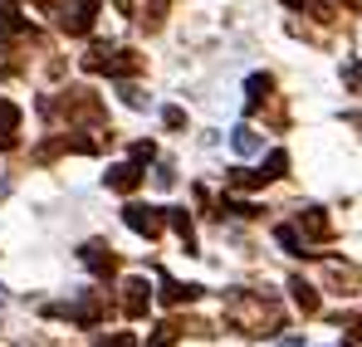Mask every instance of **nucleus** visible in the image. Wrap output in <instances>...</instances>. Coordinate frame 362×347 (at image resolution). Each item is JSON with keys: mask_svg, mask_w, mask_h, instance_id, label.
Here are the masks:
<instances>
[{"mask_svg": "<svg viewBox=\"0 0 362 347\" xmlns=\"http://www.w3.org/2000/svg\"><path fill=\"white\" fill-rule=\"evenodd\" d=\"M226 318H230V328L245 333V338H269L274 328H284V308H279V298L274 293H230L226 298Z\"/></svg>", "mask_w": 362, "mask_h": 347, "instance_id": "nucleus-1", "label": "nucleus"}, {"mask_svg": "<svg viewBox=\"0 0 362 347\" xmlns=\"http://www.w3.org/2000/svg\"><path fill=\"white\" fill-rule=\"evenodd\" d=\"M78 69L83 73H108V78H132V73H142V54L137 49H118V45H88Z\"/></svg>", "mask_w": 362, "mask_h": 347, "instance_id": "nucleus-2", "label": "nucleus"}, {"mask_svg": "<svg viewBox=\"0 0 362 347\" xmlns=\"http://www.w3.org/2000/svg\"><path fill=\"white\" fill-rule=\"evenodd\" d=\"M40 113L45 117H64V122H103V103L98 93H40Z\"/></svg>", "mask_w": 362, "mask_h": 347, "instance_id": "nucleus-3", "label": "nucleus"}, {"mask_svg": "<svg viewBox=\"0 0 362 347\" xmlns=\"http://www.w3.org/2000/svg\"><path fill=\"white\" fill-rule=\"evenodd\" d=\"M45 313H49V318H74L78 328H88V323H103V318H108V298L83 293L78 303H45Z\"/></svg>", "mask_w": 362, "mask_h": 347, "instance_id": "nucleus-4", "label": "nucleus"}, {"mask_svg": "<svg viewBox=\"0 0 362 347\" xmlns=\"http://www.w3.org/2000/svg\"><path fill=\"white\" fill-rule=\"evenodd\" d=\"M108 147V137H88V132H74V137H49V142H40V162H54V157H64V152H103Z\"/></svg>", "mask_w": 362, "mask_h": 347, "instance_id": "nucleus-5", "label": "nucleus"}, {"mask_svg": "<svg viewBox=\"0 0 362 347\" xmlns=\"http://www.w3.org/2000/svg\"><path fill=\"white\" fill-rule=\"evenodd\" d=\"M162 220H167V216H162L157 206H142V201H127V206H122V225L132 235H142V240H157V235H162Z\"/></svg>", "mask_w": 362, "mask_h": 347, "instance_id": "nucleus-6", "label": "nucleus"}, {"mask_svg": "<svg viewBox=\"0 0 362 347\" xmlns=\"http://www.w3.org/2000/svg\"><path fill=\"white\" fill-rule=\"evenodd\" d=\"M323 284L333 293H362V269H353L348 259H323Z\"/></svg>", "mask_w": 362, "mask_h": 347, "instance_id": "nucleus-7", "label": "nucleus"}, {"mask_svg": "<svg viewBox=\"0 0 362 347\" xmlns=\"http://www.w3.org/2000/svg\"><path fill=\"white\" fill-rule=\"evenodd\" d=\"M78 259H83V264L98 274V279H113V274H118V254H113L103 240H88V245L78 249Z\"/></svg>", "mask_w": 362, "mask_h": 347, "instance_id": "nucleus-8", "label": "nucleus"}, {"mask_svg": "<svg viewBox=\"0 0 362 347\" xmlns=\"http://www.w3.org/2000/svg\"><path fill=\"white\" fill-rule=\"evenodd\" d=\"M147 303H152V284H147L142 274H132V279H127V289H122V313H127V318H142V313H147Z\"/></svg>", "mask_w": 362, "mask_h": 347, "instance_id": "nucleus-9", "label": "nucleus"}, {"mask_svg": "<svg viewBox=\"0 0 362 347\" xmlns=\"http://www.w3.org/2000/svg\"><path fill=\"white\" fill-rule=\"evenodd\" d=\"M98 0H74V10L64 15V35H88L93 30V20H98Z\"/></svg>", "mask_w": 362, "mask_h": 347, "instance_id": "nucleus-10", "label": "nucleus"}, {"mask_svg": "<svg viewBox=\"0 0 362 347\" xmlns=\"http://www.w3.org/2000/svg\"><path fill=\"white\" fill-rule=\"evenodd\" d=\"M103 181H108V191H137V186H142V162L127 157V162H118Z\"/></svg>", "mask_w": 362, "mask_h": 347, "instance_id": "nucleus-11", "label": "nucleus"}, {"mask_svg": "<svg viewBox=\"0 0 362 347\" xmlns=\"http://www.w3.org/2000/svg\"><path fill=\"white\" fill-rule=\"evenodd\" d=\"M294 225H299V235L308 240V245L328 240V216H323V211H313V206H303L299 216H294Z\"/></svg>", "mask_w": 362, "mask_h": 347, "instance_id": "nucleus-12", "label": "nucleus"}, {"mask_svg": "<svg viewBox=\"0 0 362 347\" xmlns=\"http://www.w3.org/2000/svg\"><path fill=\"white\" fill-rule=\"evenodd\" d=\"M162 216H167V225L181 235V249H186V254H201V249H196V225H191V216H186V211H177V206H167Z\"/></svg>", "mask_w": 362, "mask_h": 347, "instance_id": "nucleus-13", "label": "nucleus"}, {"mask_svg": "<svg viewBox=\"0 0 362 347\" xmlns=\"http://www.w3.org/2000/svg\"><path fill=\"white\" fill-rule=\"evenodd\" d=\"M269 93H274V78L269 73H250L245 78V108H264Z\"/></svg>", "mask_w": 362, "mask_h": 347, "instance_id": "nucleus-14", "label": "nucleus"}, {"mask_svg": "<svg viewBox=\"0 0 362 347\" xmlns=\"http://www.w3.org/2000/svg\"><path fill=\"white\" fill-rule=\"evenodd\" d=\"M201 293H206L201 284H181V279H172V274L162 279V303H196Z\"/></svg>", "mask_w": 362, "mask_h": 347, "instance_id": "nucleus-15", "label": "nucleus"}, {"mask_svg": "<svg viewBox=\"0 0 362 347\" xmlns=\"http://www.w3.org/2000/svg\"><path fill=\"white\" fill-rule=\"evenodd\" d=\"M289 293H294V303H299V313H318V289L308 284V279H289Z\"/></svg>", "mask_w": 362, "mask_h": 347, "instance_id": "nucleus-16", "label": "nucleus"}, {"mask_svg": "<svg viewBox=\"0 0 362 347\" xmlns=\"http://www.w3.org/2000/svg\"><path fill=\"white\" fill-rule=\"evenodd\" d=\"M274 240H279V245H284V249H289V254H313V249H308V245H303L299 225H279V230H274Z\"/></svg>", "mask_w": 362, "mask_h": 347, "instance_id": "nucleus-17", "label": "nucleus"}, {"mask_svg": "<svg viewBox=\"0 0 362 347\" xmlns=\"http://www.w3.org/2000/svg\"><path fill=\"white\" fill-rule=\"evenodd\" d=\"M264 181H269L264 167H259V172H250V167H245V172H230V191H255V186H264Z\"/></svg>", "mask_w": 362, "mask_h": 347, "instance_id": "nucleus-18", "label": "nucleus"}, {"mask_svg": "<svg viewBox=\"0 0 362 347\" xmlns=\"http://www.w3.org/2000/svg\"><path fill=\"white\" fill-rule=\"evenodd\" d=\"M20 69H25V59H20V49H5V45H0V78H15Z\"/></svg>", "mask_w": 362, "mask_h": 347, "instance_id": "nucleus-19", "label": "nucleus"}, {"mask_svg": "<svg viewBox=\"0 0 362 347\" xmlns=\"http://www.w3.org/2000/svg\"><path fill=\"white\" fill-rule=\"evenodd\" d=\"M230 147H235L240 157H250V152H259V132H250V127H240V132L230 137Z\"/></svg>", "mask_w": 362, "mask_h": 347, "instance_id": "nucleus-20", "label": "nucleus"}, {"mask_svg": "<svg viewBox=\"0 0 362 347\" xmlns=\"http://www.w3.org/2000/svg\"><path fill=\"white\" fill-rule=\"evenodd\" d=\"M167 5H172V0H147V5H142V30H157V25H162V10H167Z\"/></svg>", "mask_w": 362, "mask_h": 347, "instance_id": "nucleus-21", "label": "nucleus"}, {"mask_svg": "<svg viewBox=\"0 0 362 347\" xmlns=\"http://www.w3.org/2000/svg\"><path fill=\"white\" fill-rule=\"evenodd\" d=\"M177 338H181V323H162V328L147 338V347H172Z\"/></svg>", "mask_w": 362, "mask_h": 347, "instance_id": "nucleus-22", "label": "nucleus"}, {"mask_svg": "<svg viewBox=\"0 0 362 347\" xmlns=\"http://www.w3.org/2000/svg\"><path fill=\"white\" fill-rule=\"evenodd\" d=\"M122 103H127V108H137V113H142V108H152V103H147V93H142L137 83H127V78H122Z\"/></svg>", "mask_w": 362, "mask_h": 347, "instance_id": "nucleus-23", "label": "nucleus"}, {"mask_svg": "<svg viewBox=\"0 0 362 347\" xmlns=\"http://www.w3.org/2000/svg\"><path fill=\"white\" fill-rule=\"evenodd\" d=\"M284 172H289V157H284V152H269V157H264V176H269V181H279Z\"/></svg>", "mask_w": 362, "mask_h": 347, "instance_id": "nucleus-24", "label": "nucleus"}, {"mask_svg": "<svg viewBox=\"0 0 362 347\" xmlns=\"http://www.w3.org/2000/svg\"><path fill=\"white\" fill-rule=\"evenodd\" d=\"M15 127H20V108L10 98H0V132H15Z\"/></svg>", "mask_w": 362, "mask_h": 347, "instance_id": "nucleus-25", "label": "nucleus"}, {"mask_svg": "<svg viewBox=\"0 0 362 347\" xmlns=\"http://www.w3.org/2000/svg\"><path fill=\"white\" fill-rule=\"evenodd\" d=\"M162 122H167V127H177V132H181V127H186V113H181L177 103H167V108H162Z\"/></svg>", "mask_w": 362, "mask_h": 347, "instance_id": "nucleus-26", "label": "nucleus"}, {"mask_svg": "<svg viewBox=\"0 0 362 347\" xmlns=\"http://www.w3.org/2000/svg\"><path fill=\"white\" fill-rule=\"evenodd\" d=\"M98 347H137V343H132V333H108V338H98Z\"/></svg>", "mask_w": 362, "mask_h": 347, "instance_id": "nucleus-27", "label": "nucleus"}, {"mask_svg": "<svg viewBox=\"0 0 362 347\" xmlns=\"http://www.w3.org/2000/svg\"><path fill=\"white\" fill-rule=\"evenodd\" d=\"M127 157H137V162H152V157H157V147H152V142H137Z\"/></svg>", "mask_w": 362, "mask_h": 347, "instance_id": "nucleus-28", "label": "nucleus"}, {"mask_svg": "<svg viewBox=\"0 0 362 347\" xmlns=\"http://www.w3.org/2000/svg\"><path fill=\"white\" fill-rule=\"evenodd\" d=\"M152 181L167 191V186H177V172H172V167H157V176H152Z\"/></svg>", "mask_w": 362, "mask_h": 347, "instance_id": "nucleus-29", "label": "nucleus"}, {"mask_svg": "<svg viewBox=\"0 0 362 347\" xmlns=\"http://www.w3.org/2000/svg\"><path fill=\"white\" fill-rule=\"evenodd\" d=\"M343 323H348V343H362V313L358 318H343Z\"/></svg>", "mask_w": 362, "mask_h": 347, "instance_id": "nucleus-30", "label": "nucleus"}, {"mask_svg": "<svg viewBox=\"0 0 362 347\" xmlns=\"http://www.w3.org/2000/svg\"><path fill=\"white\" fill-rule=\"evenodd\" d=\"M15 142H20V137H15V132H0V152H10V147H15Z\"/></svg>", "mask_w": 362, "mask_h": 347, "instance_id": "nucleus-31", "label": "nucleus"}, {"mask_svg": "<svg viewBox=\"0 0 362 347\" xmlns=\"http://www.w3.org/2000/svg\"><path fill=\"white\" fill-rule=\"evenodd\" d=\"M15 5H20V0H0V15H15Z\"/></svg>", "mask_w": 362, "mask_h": 347, "instance_id": "nucleus-32", "label": "nucleus"}, {"mask_svg": "<svg viewBox=\"0 0 362 347\" xmlns=\"http://www.w3.org/2000/svg\"><path fill=\"white\" fill-rule=\"evenodd\" d=\"M284 5H289V10H303V5H313V0H284Z\"/></svg>", "mask_w": 362, "mask_h": 347, "instance_id": "nucleus-33", "label": "nucleus"}, {"mask_svg": "<svg viewBox=\"0 0 362 347\" xmlns=\"http://www.w3.org/2000/svg\"><path fill=\"white\" fill-rule=\"evenodd\" d=\"M274 347H303V343H299V338H284V343H274Z\"/></svg>", "mask_w": 362, "mask_h": 347, "instance_id": "nucleus-34", "label": "nucleus"}, {"mask_svg": "<svg viewBox=\"0 0 362 347\" xmlns=\"http://www.w3.org/2000/svg\"><path fill=\"white\" fill-rule=\"evenodd\" d=\"M35 5H40V10H54V5H59V0H35Z\"/></svg>", "mask_w": 362, "mask_h": 347, "instance_id": "nucleus-35", "label": "nucleus"}, {"mask_svg": "<svg viewBox=\"0 0 362 347\" xmlns=\"http://www.w3.org/2000/svg\"><path fill=\"white\" fill-rule=\"evenodd\" d=\"M353 127H358V132H362V113H358V117H353Z\"/></svg>", "mask_w": 362, "mask_h": 347, "instance_id": "nucleus-36", "label": "nucleus"}, {"mask_svg": "<svg viewBox=\"0 0 362 347\" xmlns=\"http://www.w3.org/2000/svg\"><path fill=\"white\" fill-rule=\"evenodd\" d=\"M0 303H5V289H0Z\"/></svg>", "mask_w": 362, "mask_h": 347, "instance_id": "nucleus-37", "label": "nucleus"}]
</instances>
